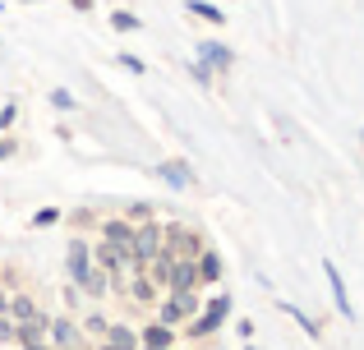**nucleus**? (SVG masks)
Instances as JSON below:
<instances>
[{
    "mask_svg": "<svg viewBox=\"0 0 364 350\" xmlns=\"http://www.w3.org/2000/svg\"><path fill=\"white\" fill-rule=\"evenodd\" d=\"M157 253H161V226H157V222H139V226H134V244H129V258H134V268L152 263Z\"/></svg>",
    "mask_w": 364,
    "mask_h": 350,
    "instance_id": "f257e3e1",
    "label": "nucleus"
},
{
    "mask_svg": "<svg viewBox=\"0 0 364 350\" xmlns=\"http://www.w3.org/2000/svg\"><path fill=\"white\" fill-rule=\"evenodd\" d=\"M194 314H198V295H194V290H171V300L161 305V327L189 323Z\"/></svg>",
    "mask_w": 364,
    "mask_h": 350,
    "instance_id": "f03ea898",
    "label": "nucleus"
},
{
    "mask_svg": "<svg viewBox=\"0 0 364 350\" xmlns=\"http://www.w3.org/2000/svg\"><path fill=\"white\" fill-rule=\"evenodd\" d=\"M92 263H97L102 272H124V268H134L129 249H120V244H107V240H97V249H92Z\"/></svg>",
    "mask_w": 364,
    "mask_h": 350,
    "instance_id": "7ed1b4c3",
    "label": "nucleus"
},
{
    "mask_svg": "<svg viewBox=\"0 0 364 350\" xmlns=\"http://www.w3.org/2000/svg\"><path fill=\"white\" fill-rule=\"evenodd\" d=\"M226 314H231V300H226V295H217L213 305H208L203 314L194 318V337H208V332H217V327L226 323Z\"/></svg>",
    "mask_w": 364,
    "mask_h": 350,
    "instance_id": "20e7f679",
    "label": "nucleus"
},
{
    "mask_svg": "<svg viewBox=\"0 0 364 350\" xmlns=\"http://www.w3.org/2000/svg\"><path fill=\"white\" fill-rule=\"evenodd\" d=\"M161 286H171V290H194V286H198V268H194V258H171L166 281H161Z\"/></svg>",
    "mask_w": 364,
    "mask_h": 350,
    "instance_id": "39448f33",
    "label": "nucleus"
},
{
    "mask_svg": "<svg viewBox=\"0 0 364 350\" xmlns=\"http://www.w3.org/2000/svg\"><path fill=\"white\" fill-rule=\"evenodd\" d=\"M92 268H97V263H92V249L83 240H70V281L83 286V281L92 277Z\"/></svg>",
    "mask_w": 364,
    "mask_h": 350,
    "instance_id": "423d86ee",
    "label": "nucleus"
},
{
    "mask_svg": "<svg viewBox=\"0 0 364 350\" xmlns=\"http://www.w3.org/2000/svg\"><path fill=\"white\" fill-rule=\"evenodd\" d=\"M323 277H328V286H332V300H337V309H341L346 318H355V309H350V295H346V281H341L337 263H323Z\"/></svg>",
    "mask_w": 364,
    "mask_h": 350,
    "instance_id": "0eeeda50",
    "label": "nucleus"
},
{
    "mask_svg": "<svg viewBox=\"0 0 364 350\" xmlns=\"http://www.w3.org/2000/svg\"><path fill=\"white\" fill-rule=\"evenodd\" d=\"M231 60H235V55L226 51L222 42H203V46H198V65H203V70H231Z\"/></svg>",
    "mask_w": 364,
    "mask_h": 350,
    "instance_id": "6e6552de",
    "label": "nucleus"
},
{
    "mask_svg": "<svg viewBox=\"0 0 364 350\" xmlns=\"http://www.w3.org/2000/svg\"><path fill=\"white\" fill-rule=\"evenodd\" d=\"M46 332H51V341L60 350H74L79 346V327L70 323V318H55V323H46Z\"/></svg>",
    "mask_w": 364,
    "mask_h": 350,
    "instance_id": "1a4fd4ad",
    "label": "nucleus"
},
{
    "mask_svg": "<svg viewBox=\"0 0 364 350\" xmlns=\"http://www.w3.org/2000/svg\"><path fill=\"white\" fill-rule=\"evenodd\" d=\"M102 240L129 249V244H134V226H129V222H102Z\"/></svg>",
    "mask_w": 364,
    "mask_h": 350,
    "instance_id": "9d476101",
    "label": "nucleus"
},
{
    "mask_svg": "<svg viewBox=\"0 0 364 350\" xmlns=\"http://www.w3.org/2000/svg\"><path fill=\"white\" fill-rule=\"evenodd\" d=\"M139 341L148 346V350H171L176 332H171V327H161V323H152V327H143V332H139Z\"/></svg>",
    "mask_w": 364,
    "mask_h": 350,
    "instance_id": "9b49d317",
    "label": "nucleus"
},
{
    "mask_svg": "<svg viewBox=\"0 0 364 350\" xmlns=\"http://www.w3.org/2000/svg\"><path fill=\"white\" fill-rule=\"evenodd\" d=\"M157 175L166 180V185H176V189H189V185H194L189 166H180V162H161V166H157Z\"/></svg>",
    "mask_w": 364,
    "mask_h": 350,
    "instance_id": "f8f14e48",
    "label": "nucleus"
},
{
    "mask_svg": "<svg viewBox=\"0 0 364 350\" xmlns=\"http://www.w3.org/2000/svg\"><path fill=\"white\" fill-rule=\"evenodd\" d=\"M107 346L111 350H139V332L134 327H107Z\"/></svg>",
    "mask_w": 364,
    "mask_h": 350,
    "instance_id": "ddd939ff",
    "label": "nucleus"
},
{
    "mask_svg": "<svg viewBox=\"0 0 364 350\" xmlns=\"http://www.w3.org/2000/svg\"><path fill=\"white\" fill-rule=\"evenodd\" d=\"M194 268H198V281H217L222 277V258H217V253H198Z\"/></svg>",
    "mask_w": 364,
    "mask_h": 350,
    "instance_id": "4468645a",
    "label": "nucleus"
},
{
    "mask_svg": "<svg viewBox=\"0 0 364 350\" xmlns=\"http://www.w3.org/2000/svg\"><path fill=\"white\" fill-rule=\"evenodd\" d=\"M83 295H92V300H102V295H107V290H111V277H107V272H102V268H92V277L88 281H83Z\"/></svg>",
    "mask_w": 364,
    "mask_h": 350,
    "instance_id": "2eb2a0df",
    "label": "nucleus"
},
{
    "mask_svg": "<svg viewBox=\"0 0 364 350\" xmlns=\"http://www.w3.org/2000/svg\"><path fill=\"white\" fill-rule=\"evenodd\" d=\"M185 9H189V14H198V18H208V23H222V18H226L217 5H203V0H189Z\"/></svg>",
    "mask_w": 364,
    "mask_h": 350,
    "instance_id": "dca6fc26",
    "label": "nucleus"
},
{
    "mask_svg": "<svg viewBox=\"0 0 364 350\" xmlns=\"http://www.w3.org/2000/svg\"><path fill=\"white\" fill-rule=\"evenodd\" d=\"M282 309H286V314H291V318H295V323H300V327H304L309 337H323V332H318V323H314V318L304 314V309H295V305H282Z\"/></svg>",
    "mask_w": 364,
    "mask_h": 350,
    "instance_id": "f3484780",
    "label": "nucleus"
},
{
    "mask_svg": "<svg viewBox=\"0 0 364 350\" xmlns=\"http://www.w3.org/2000/svg\"><path fill=\"white\" fill-rule=\"evenodd\" d=\"M129 300H152V281L148 277H129Z\"/></svg>",
    "mask_w": 364,
    "mask_h": 350,
    "instance_id": "a211bd4d",
    "label": "nucleus"
},
{
    "mask_svg": "<svg viewBox=\"0 0 364 350\" xmlns=\"http://www.w3.org/2000/svg\"><path fill=\"white\" fill-rule=\"evenodd\" d=\"M5 309H9V314L18 318V323H28V318L37 314V305H33V300H14V305H5Z\"/></svg>",
    "mask_w": 364,
    "mask_h": 350,
    "instance_id": "6ab92c4d",
    "label": "nucleus"
},
{
    "mask_svg": "<svg viewBox=\"0 0 364 350\" xmlns=\"http://www.w3.org/2000/svg\"><path fill=\"white\" fill-rule=\"evenodd\" d=\"M111 23H116L120 33H134V28H139V18H134L129 9H116V14H111Z\"/></svg>",
    "mask_w": 364,
    "mask_h": 350,
    "instance_id": "aec40b11",
    "label": "nucleus"
},
{
    "mask_svg": "<svg viewBox=\"0 0 364 350\" xmlns=\"http://www.w3.org/2000/svg\"><path fill=\"white\" fill-rule=\"evenodd\" d=\"M55 222H60V212H55V207H42V212L33 217V226H55Z\"/></svg>",
    "mask_w": 364,
    "mask_h": 350,
    "instance_id": "412c9836",
    "label": "nucleus"
},
{
    "mask_svg": "<svg viewBox=\"0 0 364 350\" xmlns=\"http://www.w3.org/2000/svg\"><path fill=\"white\" fill-rule=\"evenodd\" d=\"M107 327H111V323H107L102 314H97V318H88V337H107Z\"/></svg>",
    "mask_w": 364,
    "mask_h": 350,
    "instance_id": "4be33fe9",
    "label": "nucleus"
},
{
    "mask_svg": "<svg viewBox=\"0 0 364 350\" xmlns=\"http://www.w3.org/2000/svg\"><path fill=\"white\" fill-rule=\"evenodd\" d=\"M51 102H55V106H60V111H70V106H74V97H70V92H65V88H55V92H51Z\"/></svg>",
    "mask_w": 364,
    "mask_h": 350,
    "instance_id": "5701e85b",
    "label": "nucleus"
},
{
    "mask_svg": "<svg viewBox=\"0 0 364 350\" xmlns=\"http://www.w3.org/2000/svg\"><path fill=\"white\" fill-rule=\"evenodd\" d=\"M129 217H134V222H148L152 207H148V203H134V207H129Z\"/></svg>",
    "mask_w": 364,
    "mask_h": 350,
    "instance_id": "b1692460",
    "label": "nucleus"
},
{
    "mask_svg": "<svg viewBox=\"0 0 364 350\" xmlns=\"http://www.w3.org/2000/svg\"><path fill=\"white\" fill-rule=\"evenodd\" d=\"M9 337H14V323H9V318H0V341H9Z\"/></svg>",
    "mask_w": 364,
    "mask_h": 350,
    "instance_id": "393cba45",
    "label": "nucleus"
},
{
    "mask_svg": "<svg viewBox=\"0 0 364 350\" xmlns=\"http://www.w3.org/2000/svg\"><path fill=\"white\" fill-rule=\"evenodd\" d=\"M9 125H14V106H5V111H0V129H9Z\"/></svg>",
    "mask_w": 364,
    "mask_h": 350,
    "instance_id": "a878e982",
    "label": "nucleus"
},
{
    "mask_svg": "<svg viewBox=\"0 0 364 350\" xmlns=\"http://www.w3.org/2000/svg\"><path fill=\"white\" fill-rule=\"evenodd\" d=\"M5 157H14V143H9V138H0V162H5Z\"/></svg>",
    "mask_w": 364,
    "mask_h": 350,
    "instance_id": "bb28decb",
    "label": "nucleus"
},
{
    "mask_svg": "<svg viewBox=\"0 0 364 350\" xmlns=\"http://www.w3.org/2000/svg\"><path fill=\"white\" fill-rule=\"evenodd\" d=\"M5 305H9V300H5V290H0V314H5Z\"/></svg>",
    "mask_w": 364,
    "mask_h": 350,
    "instance_id": "cd10ccee",
    "label": "nucleus"
},
{
    "mask_svg": "<svg viewBox=\"0 0 364 350\" xmlns=\"http://www.w3.org/2000/svg\"><path fill=\"white\" fill-rule=\"evenodd\" d=\"M245 350H254V346H245Z\"/></svg>",
    "mask_w": 364,
    "mask_h": 350,
    "instance_id": "c85d7f7f",
    "label": "nucleus"
},
{
    "mask_svg": "<svg viewBox=\"0 0 364 350\" xmlns=\"http://www.w3.org/2000/svg\"><path fill=\"white\" fill-rule=\"evenodd\" d=\"M143 350H148V346H143Z\"/></svg>",
    "mask_w": 364,
    "mask_h": 350,
    "instance_id": "c756f323",
    "label": "nucleus"
},
{
    "mask_svg": "<svg viewBox=\"0 0 364 350\" xmlns=\"http://www.w3.org/2000/svg\"><path fill=\"white\" fill-rule=\"evenodd\" d=\"M360 138H364V134H360Z\"/></svg>",
    "mask_w": 364,
    "mask_h": 350,
    "instance_id": "7c9ffc66",
    "label": "nucleus"
}]
</instances>
